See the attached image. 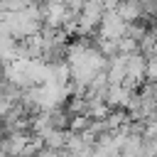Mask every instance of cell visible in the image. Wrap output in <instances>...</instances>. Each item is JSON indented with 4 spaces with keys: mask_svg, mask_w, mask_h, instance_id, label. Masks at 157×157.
<instances>
[{
    "mask_svg": "<svg viewBox=\"0 0 157 157\" xmlns=\"http://www.w3.org/2000/svg\"><path fill=\"white\" fill-rule=\"evenodd\" d=\"M125 32H128V22L118 15V10H105V12H103V20H101V25H98V34H101L103 39L118 42L120 37H125Z\"/></svg>",
    "mask_w": 157,
    "mask_h": 157,
    "instance_id": "cell-1",
    "label": "cell"
},
{
    "mask_svg": "<svg viewBox=\"0 0 157 157\" xmlns=\"http://www.w3.org/2000/svg\"><path fill=\"white\" fill-rule=\"evenodd\" d=\"M66 137H69V132H66V130H59V128H49V130L42 135L44 147H54V150L66 147Z\"/></svg>",
    "mask_w": 157,
    "mask_h": 157,
    "instance_id": "cell-2",
    "label": "cell"
}]
</instances>
